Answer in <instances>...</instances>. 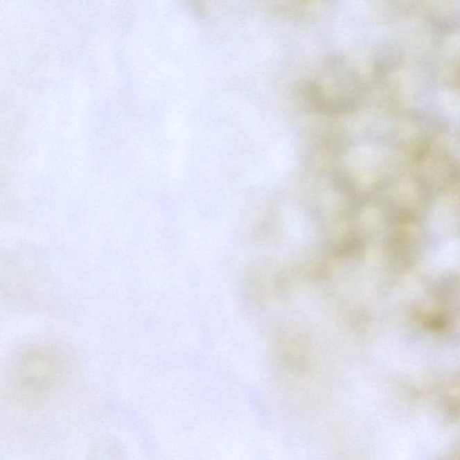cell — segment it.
<instances>
[{
	"instance_id": "6da1fadb",
	"label": "cell",
	"mask_w": 460,
	"mask_h": 460,
	"mask_svg": "<svg viewBox=\"0 0 460 460\" xmlns=\"http://www.w3.org/2000/svg\"><path fill=\"white\" fill-rule=\"evenodd\" d=\"M64 357L53 348L38 346L18 357L9 371V389L17 402L42 407L62 391L68 378Z\"/></svg>"
}]
</instances>
